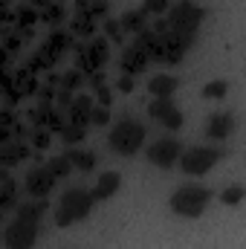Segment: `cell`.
Returning <instances> with one entry per match:
<instances>
[{"label":"cell","mask_w":246,"mask_h":249,"mask_svg":"<svg viewBox=\"0 0 246 249\" xmlns=\"http://www.w3.org/2000/svg\"><path fill=\"white\" fill-rule=\"evenodd\" d=\"M44 212H47V200H32V203L18 206V217L3 229V249H32L35 247Z\"/></svg>","instance_id":"obj_1"},{"label":"cell","mask_w":246,"mask_h":249,"mask_svg":"<svg viewBox=\"0 0 246 249\" xmlns=\"http://www.w3.org/2000/svg\"><path fill=\"white\" fill-rule=\"evenodd\" d=\"M93 206H96V200H93V194H90L87 188H70L61 197V203L55 206V223H58L61 229H67V226H72V223L90 217Z\"/></svg>","instance_id":"obj_2"},{"label":"cell","mask_w":246,"mask_h":249,"mask_svg":"<svg viewBox=\"0 0 246 249\" xmlns=\"http://www.w3.org/2000/svg\"><path fill=\"white\" fill-rule=\"evenodd\" d=\"M209 200H211V191L206 186H180L171 191L168 206H171L174 214H180L185 220H194V217H200L206 212Z\"/></svg>","instance_id":"obj_3"},{"label":"cell","mask_w":246,"mask_h":249,"mask_svg":"<svg viewBox=\"0 0 246 249\" xmlns=\"http://www.w3.org/2000/svg\"><path fill=\"white\" fill-rule=\"evenodd\" d=\"M110 148L122 157H133L139 154V148L145 145V124H139L136 119H122L119 124H113L110 136H107Z\"/></svg>","instance_id":"obj_4"},{"label":"cell","mask_w":246,"mask_h":249,"mask_svg":"<svg viewBox=\"0 0 246 249\" xmlns=\"http://www.w3.org/2000/svg\"><path fill=\"white\" fill-rule=\"evenodd\" d=\"M165 15H168V18H165L168 29L185 32V35H197L200 23H203V18H206V9L197 6V3H191V0H180V3H174V6H168Z\"/></svg>","instance_id":"obj_5"},{"label":"cell","mask_w":246,"mask_h":249,"mask_svg":"<svg viewBox=\"0 0 246 249\" xmlns=\"http://www.w3.org/2000/svg\"><path fill=\"white\" fill-rule=\"evenodd\" d=\"M223 157V151H217V148H188L185 154H180V168H183V174L188 177H203V174H209L214 165H217V160Z\"/></svg>","instance_id":"obj_6"},{"label":"cell","mask_w":246,"mask_h":249,"mask_svg":"<svg viewBox=\"0 0 246 249\" xmlns=\"http://www.w3.org/2000/svg\"><path fill=\"white\" fill-rule=\"evenodd\" d=\"M180 154H183L180 139L165 136V139H157V142L148 148V162H154V165H159V168H171V165H177Z\"/></svg>","instance_id":"obj_7"},{"label":"cell","mask_w":246,"mask_h":249,"mask_svg":"<svg viewBox=\"0 0 246 249\" xmlns=\"http://www.w3.org/2000/svg\"><path fill=\"white\" fill-rule=\"evenodd\" d=\"M107 61V41L105 38H93L87 47L81 44L78 47V70H84V72H99L102 70V64Z\"/></svg>","instance_id":"obj_8"},{"label":"cell","mask_w":246,"mask_h":249,"mask_svg":"<svg viewBox=\"0 0 246 249\" xmlns=\"http://www.w3.org/2000/svg\"><path fill=\"white\" fill-rule=\"evenodd\" d=\"M148 113H151V119H157V122L162 124V127H168V130H180L185 122L183 113L177 110V105L171 99H154L148 105Z\"/></svg>","instance_id":"obj_9"},{"label":"cell","mask_w":246,"mask_h":249,"mask_svg":"<svg viewBox=\"0 0 246 249\" xmlns=\"http://www.w3.org/2000/svg\"><path fill=\"white\" fill-rule=\"evenodd\" d=\"M148 64H151L148 47H145V44L136 38V41H133V44H130V47H127V50L122 53V72L133 78V75H139V72H142Z\"/></svg>","instance_id":"obj_10"},{"label":"cell","mask_w":246,"mask_h":249,"mask_svg":"<svg viewBox=\"0 0 246 249\" xmlns=\"http://www.w3.org/2000/svg\"><path fill=\"white\" fill-rule=\"evenodd\" d=\"M55 177L50 174V168L44 165V168H35V171H29V177H26V191L35 197V200H47V194H53V188H55Z\"/></svg>","instance_id":"obj_11"},{"label":"cell","mask_w":246,"mask_h":249,"mask_svg":"<svg viewBox=\"0 0 246 249\" xmlns=\"http://www.w3.org/2000/svg\"><path fill=\"white\" fill-rule=\"evenodd\" d=\"M93 107H96V102H93L90 96H75L72 105L67 107V110H70V124H81V127H87V124H90V113H93Z\"/></svg>","instance_id":"obj_12"},{"label":"cell","mask_w":246,"mask_h":249,"mask_svg":"<svg viewBox=\"0 0 246 249\" xmlns=\"http://www.w3.org/2000/svg\"><path fill=\"white\" fill-rule=\"evenodd\" d=\"M232 130H235V113H229V110L214 113L209 119V127H206V133L211 139H226V136H232Z\"/></svg>","instance_id":"obj_13"},{"label":"cell","mask_w":246,"mask_h":249,"mask_svg":"<svg viewBox=\"0 0 246 249\" xmlns=\"http://www.w3.org/2000/svg\"><path fill=\"white\" fill-rule=\"evenodd\" d=\"M119 186H122V177H119L116 171H107V174H102V177H99L96 188H90V194H93V200H96V203H99V200H110V197L119 191Z\"/></svg>","instance_id":"obj_14"},{"label":"cell","mask_w":246,"mask_h":249,"mask_svg":"<svg viewBox=\"0 0 246 249\" xmlns=\"http://www.w3.org/2000/svg\"><path fill=\"white\" fill-rule=\"evenodd\" d=\"M29 157V148L23 145V142H6L3 148H0V165L3 168H12V165H18L20 160H26Z\"/></svg>","instance_id":"obj_15"},{"label":"cell","mask_w":246,"mask_h":249,"mask_svg":"<svg viewBox=\"0 0 246 249\" xmlns=\"http://www.w3.org/2000/svg\"><path fill=\"white\" fill-rule=\"evenodd\" d=\"M32 119L38 122V127H44V130H61L64 127V122H61V113H55L50 105H41L38 110H32Z\"/></svg>","instance_id":"obj_16"},{"label":"cell","mask_w":246,"mask_h":249,"mask_svg":"<svg viewBox=\"0 0 246 249\" xmlns=\"http://www.w3.org/2000/svg\"><path fill=\"white\" fill-rule=\"evenodd\" d=\"M18 206V183L9 177V174H3L0 177V212L6 214V212H12Z\"/></svg>","instance_id":"obj_17"},{"label":"cell","mask_w":246,"mask_h":249,"mask_svg":"<svg viewBox=\"0 0 246 249\" xmlns=\"http://www.w3.org/2000/svg\"><path fill=\"white\" fill-rule=\"evenodd\" d=\"M180 87V81L177 78H171V75H154L151 81H148V90L157 96V99H171V93Z\"/></svg>","instance_id":"obj_18"},{"label":"cell","mask_w":246,"mask_h":249,"mask_svg":"<svg viewBox=\"0 0 246 249\" xmlns=\"http://www.w3.org/2000/svg\"><path fill=\"white\" fill-rule=\"evenodd\" d=\"M119 26H122V32H133V35H139L145 26H148V15L142 12V9H133V12H124L122 20H119Z\"/></svg>","instance_id":"obj_19"},{"label":"cell","mask_w":246,"mask_h":249,"mask_svg":"<svg viewBox=\"0 0 246 249\" xmlns=\"http://www.w3.org/2000/svg\"><path fill=\"white\" fill-rule=\"evenodd\" d=\"M67 160H70L72 168H78V171H84V174H90V171L96 168V154H90V151H75V148H70V151H67Z\"/></svg>","instance_id":"obj_20"},{"label":"cell","mask_w":246,"mask_h":249,"mask_svg":"<svg viewBox=\"0 0 246 249\" xmlns=\"http://www.w3.org/2000/svg\"><path fill=\"white\" fill-rule=\"evenodd\" d=\"M58 133H61V139L67 142V145H78V142H84L87 127H81V124H64Z\"/></svg>","instance_id":"obj_21"},{"label":"cell","mask_w":246,"mask_h":249,"mask_svg":"<svg viewBox=\"0 0 246 249\" xmlns=\"http://www.w3.org/2000/svg\"><path fill=\"white\" fill-rule=\"evenodd\" d=\"M70 32H75V35H81V38H93V32H96V23H93V18H84V15H78V18L72 20Z\"/></svg>","instance_id":"obj_22"},{"label":"cell","mask_w":246,"mask_h":249,"mask_svg":"<svg viewBox=\"0 0 246 249\" xmlns=\"http://www.w3.org/2000/svg\"><path fill=\"white\" fill-rule=\"evenodd\" d=\"M47 168H50V174H53L55 180H64V177L72 171V165H70L67 154H64V157H55V160H50V162H47Z\"/></svg>","instance_id":"obj_23"},{"label":"cell","mask_w":246,"mask_h":249,"mask_svg":"<svg viewBox=\"0 0 246 249\" xmlns=\"http://www.w3.org/2000/svg\"><path fill=\"white\" fill-rule=\"evenodd\" d=\"M229 93V84L223 81V78H214V81H209L206 87H203V96L206 99H223Z\"/></svg>","instance_id":"obj_24"},{"label":"cell","mask_w":246,"mask_h":249,"mask_svg":"<svg viewBox=\"0 0 246 249\" xmlns=\"http://www.w3.org/2000/svg\"><path fill=\"white\" fill-rule=\"evenodd\" d=\"M41 18H44L47 23H53V26H55V23H61V20H64V6H61V3H47V6H44V12H41Z\"/></svg>","instance_id":"obj_25"},{"label":"cell","mask_w":246,"mask_h":249,"mask_svg":"<svg viewBox=\"0 0 246 249\" xmlns=\"http://www.w3.org/2000/svg\"><path fill=\"white\" fill-rule=\"evenodd\" d=\"M81 81H84V75H81V70H70L64 78H58V84H61V90L67 93H72L75 87H81Z\"/></svg>","instance_id":"obj_26"},{"label":"cell","mask_w":246,"mask_h":249,"mask_svg":"<svg viewBox=\"0 0 246 249\" xmlns=\"http://www.w3.org/2000/svg\"><path fill=\"white\" fill-rule=\"evenodd\" d=\"M168 0H145V6H142V12L145 15H154V18H159V15H165L168 12Z\"/></svg>","instance_id":"obj_27"},{"label":"cell","mask_w":246,"mask_h":249,"mask_svg":"<svg viewBox=\"0 0 246 249\" xmlns=\"http://www.w3.org/2000/svg\"><path fill=\"white\" fill-rule=\"evenodd\" d=\"M220 197H223V203H226V206H238V203L244 200V186H229Z\"/></svg>","instance_id":"obj_28"},{"label":"cell","mask_w":246,"mask_h":249,"mask_svg":"<svg viewBox=\"0 0 246 249\" xmlns=\"http://www.w3.org/2000/svg\"><path fill=\"white\" fill-rule=\"evenodd\" d=\"M110 122V107H93V113H90V124H99V127H105V124Z\"/></svg>","instance_id":"obj_29"},{"label":"cell","mask_w":246,"mask_h":249,"mask_svg":"<svg viewBox=\"0 0 246 249\" xmlns=\"http://www.w3.org/2000/svg\"><path fill=\"white\" fill-rule=\"evenodd\" d=\"M105 32L110 35V41H116V44H122V26H119V20H113V18H107L105 20Z\"/></svg>","instance_id":"obj_30"},{"label":"cell","mask_w":246,"mask_h":249,"mask_svg":"<svg viewBox=\"0 0 246 249\" xmlns=\"http://www.w3.org/2000/svg\"><path fill=\"white\" fill-rule=\"evenodd\" d=\"M32 145H35L38 151H44V148L50 145V130H44V127H38V130L32 133Z\"/></svg>","instance_id":"obj_31"},{"label":"cell","mask_w":246,"mask_h":249,"mask_svg":"<svg viewBox=\"0 0 246 249\" xmlns=\"http://www.w3.org/2000/svg\"><path fill=\"white\" fill-rule=\"evenodd\" d=\"M35 18H38V12H32V9H23V12L18 15V20H20V26H23V29H29V26L35 23Z\"/></svg>","instance_id":"obj_32"},{"label":"cell","mask_w":246,"mask_h":249,"mask_svg":"<svg viewBox=\"0 0 246 249\" xmlns=\"http://www.w3.org/2000/svg\"><path fill=\"white\" fill-rule=\"evenodd\" d=\"M96 96H99V105L102 107H110V90L102 84V87H96Z\"/></svg>","instance_id":"obj_33"},{"label":"cell","mask_w":246,"mask_h":249,"mask_svg":"<svg viewBox=\"0 0 246 249\" xmlns=\"http://www.w3.org/2000/svg\"><path fill=\"white\" fill-rule=\"evenodd\" d=\"M119 90H122V93H130V90H133V78H130V75H124L122 81H119Z\"/></svg>","instance_id":"obj_34"},{"label":"cell","mask_w":246,"mask_h":249,"mask_svg":"<svg viewBox=\"0 0 246 249\" xmlns=\"http://www.w3.org/2000/svg\"><path fill=\"white\" fill-rule=\"evenodd\" d=\"M47 3H50V0H35V6H41V9H44Z\"/></svg>","instance_id":"obj_35"},{"label":"cell","mask_w":246,"mask_h":249,"mask_svg":"<svg viewBox=\"0 0 246 249\" xmlns=\"http://www.w3.org/2000/svg\"><path fill=\"white\" fill-rule=\"evenodd\" d=\"M58 3H64V0H58Z\"/></svg>","instance_id":"obj_36"},{"label":"cell","mask_w":246,"mask_h":249,"mask_svg":"<svg viewBox=\"0 0 246 249\" xmlns=\"http://www.w3.org/2000/svg\"><path fill=\"white\" fill-rule=\"evenodd\" d=\"M105 3H107V0H105Z\"/></svg>","instance_id":"obj_37"}]
</instances>
